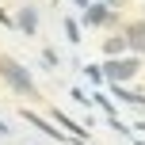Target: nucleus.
<instances>
[{"label": "nucleus", "instance_id": "2", "mask_svg": "<svg viewBox=\"0 0 145 145\" xmlns=\"http://www.w3.org/2000/svg\"><path fill=\"white\" fill-rule=\"evenodd\" d=\"M134 69H138V65H134V61H115V65H111L107 72H111V76H130Z\"/></svg>", "mask_w": 145, "mask_h": 145}, {"label": "nucleus", "instance_id": "1", "mask_svg": "<svg viewBox=\"0 0 145 145\" xmlns=\"http://www.w3.org/2000/svg\"><path fill=\"white\" fill-rule=\"evenodd\" d=\"M0 72H4V76L12 80V84L19 88V92L35 95V84H31V76H27V72H19V69H15V61H12V57H0Z\"/></svg>", "mask_w": 145, "mask_h": 145}, {"label": "nucleus", "instance_id": "3", "mask_svg": "<svg viewBox=\"0 0 145 145\" xmlns=\"http://www.w3.org/2000/svg\"><path fill=\"white\" fill-rule=\"evenodd\" d=\"M19 27H23V31H27V35H31V31H35V12H23V19H19Z\"/></svg>", "mask_w": 145, "mask_h": 145}]
</instances>
